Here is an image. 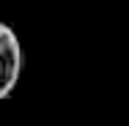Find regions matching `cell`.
<instances>
[{
	"label": "cell",
	"mask_w": 129,
	"mask_h": 126,
	"mask_svg": "<svg viewBox=\"0 0 129 126\" xmlns=\"http://www.w3.org/2000/svg\"><path fill=\"white\" fill-rule=\"evenodd\" d=\"M22 66H25V55L17 33L8 25H0V99L11 96V91L19 82Z\"/></svg>",
	"instance_id": "6da1fadb"
}]
</instances>
